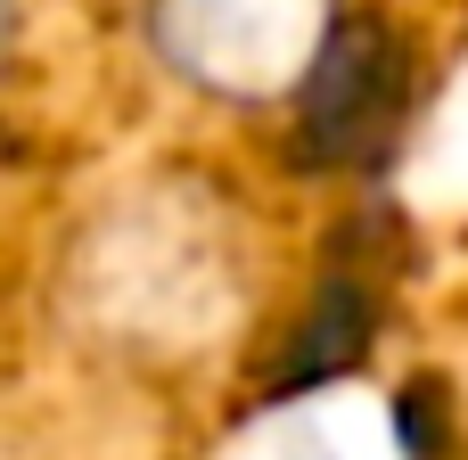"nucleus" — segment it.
<instances>
[{"label":"nucleus","mask_w":468,"mask_h":460,"mask_svg":"<svg viewBox=\"0 0 468 460\" xmlns=\"http://www.w3.org/2000/svg\"><path fill=\"white\" fill-rule=\"evenodd\" d=\"M148 49L197 99L280 107L329 66L337 0H148Z\"/></svg>","instance_id":"f257e3e1"}]
</instances>
